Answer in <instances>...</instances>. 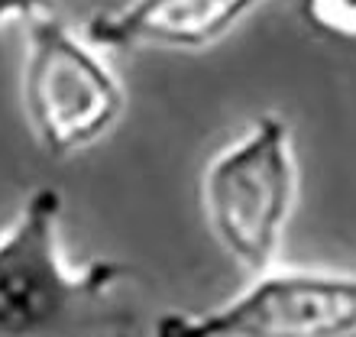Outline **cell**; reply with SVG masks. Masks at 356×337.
<instances>
[{
	"label": "cell",
	"instance_id": "obj_4",
	"mask_svg": "<svg viewBox=\"0 0 356 337\" xmlns=\"http://www.w3.org/2000/svg\"><path fill=\"white\" fill-rule=\"evenodd\" d=\"M152 337H356V272L269 269L204 311H169Z\"/></svg>",
	"mask_w": 356,
	"mask_h": 337
},
{
	"label": "cell",
	"instance_id": "obj_5",
	"mask_svg": "<svg viewBox=\"0 0 356 337\" xmlns=\"http://www.w3.org/2000/svg\"><path fill=\"white\" fill-rule=\"evenodd\" d=\"M266 0H127L88 19L85 36L104 52H201L227 39Z\"/></svg>",
	"mask_w": 356,
	"mask_h": 337
},
{
	"label": "cell",
	"instance_id": "obj_6",
	"mask_svg": "<svg viewBox=\"0 0 356 337\" xmlns=\"http://www.w3.org/2000/svg\"><path fill=\"white\" fill-rule=\"evenodd\" d=\"M301 17L321 36L356 46V0H301Z\"/></svg>",
	"mask_w": 356,
	"mask_h": 337
},
{
	"label": "cell",
	"instance_id": "obj_2",
	"mask_svg": "<svg viewBox=\"0 0 356 337\" xmlns=\"http://www.w3.org/2000/svg\"><path fill=\"white\" fill-rule=\"evenodd\" d=\"M298 198V159L291 127L259 113L201 172V211L220 250L243 269L275 266Z\"/></svg>",
	"mask_w": 356,
	"mask_h": 337
},
{
	"label": "cell",
	"instance_id": "obj_3",
	"mask_svg": "<svg viewBox=\"0 0 356 337\" xmlns=\"http://www.w3.org/2000/svg\"><path fill=\"white\" fill-rule=\"evenodd\" d=\"M19 101L29 133L49 156H75L120 123L127 91L104 49L56 13L26 19Z\"/></svg>",
	"mask_w": 356,
	"mask_h": 337
},
{
	"label": "cell",
	"instance_id": "obj_7",
	"mask_svg": "<svg viewBox=\"0 0 356 337\" xmlns=\"http://www.w3.org/2000/svg\"><path fill=\"white\" fill-rule=\"evenodd\" d=\"M56 0H0V26L10 19H33L39 13H52Z\"/></svg>",
	"mask_w": 356,
	"mask_h": 337
},
{
	"label": "cell",
	"instance_id": "obj_1",
	"mask_svg": "<svg viewBox=\"0 0 356 337\" xmlns=\"http://www.w3.org/2000/svg\"><path fill=\"white\" fill-rule=\"evenodd\" d=\"M62 195L36 188L0 234V337H140L117 260L72 266L62 250Z\"/></svg>",
	"mask_w": 356,
	"mask_h": 337
}]
</instances>
